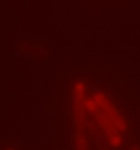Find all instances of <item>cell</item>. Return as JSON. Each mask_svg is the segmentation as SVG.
Returning a JSON list of instances; mask_svg holds the SVG:
<instances>
[{"instance_id": "obj_2", "label": "cell", "mask_w": 140, "mask_h": 150, "mask_svg": "<svg viewBox=\"0 0 140 150\" xmlns=\"http://www.w3.org/2000/svg\"><path fill=\"white\" fill-rule=\"evenodd\" d=\"M133 150H140V149H139V147H135V149H133Z\"/></svg>"}, {"instance_id": "obj_3", "label": "cell", "mask_w": 140, "mask_h": 150, "mask_svg": "<svg viewBox=\"0 0 140 150\" xmlns=\"http://www.w3.org/2000/svg\"><path fill=\"white\" fill-rule=\"evenodd\" d=\"M7 150H13V149H7Z\"/></svg>"}, {"instance_id": "obj_1", "label": "cell", "mask_w": 140, "mask_h": 150, "mask_svg": "<svg viewBox=\"0 0 140 150\" xmlns=\"http://www.w3.org/2000/svg\"><path fill=\"white\" fill-rule=\"evenodd\" d=\"M81 105L85 112L94 114L106 134L110 145L114 147L120 146L122 142V132L125 131V123L107 96L102 92H96L91 98L84 95L81 98Z\"/></svg>"}]
</instances>
